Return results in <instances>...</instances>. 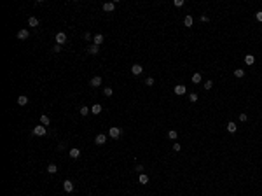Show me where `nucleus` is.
Returning a JSON list of instances; mask_svg holds the SVG:
<instances>
[{
    "label": "nucleus",
    "instance_id": "4c0bfd02",
    "mask_svg": "<svg viewBox=\"0 0 262 196\" xmlns=\"http://www.w3.org/2000/svg\"><path fill=\"white\" fill-rule=\"evenodd\" d=\"M135 196H138V194H135Z\"/></svg>",
    "mask_w": 262,
    "mask_h": 196
},
{
    "label": "nucleus",
    "instance_id": "39448f33",
    "mask_svg": "<svg viewBox=\"0 0 262 196\" xmlns=\"http://www.w3.org/2000/svg\"><path fill=\"white\" fill-rule=\"evenodd\" d=\"M192 25H194L192 14H185V16H183V26H185V28H192Z\"/></svg>",
    "mask_w": 262,
    "mask_h": 196
},
{
    "label": "nucleus",
    "instance_id": "7ed1b4c3",
    "mask_svg": "<svg viewBox=\"0 0 262 196\" xmlns=\"http://www.w3.org/2000/svg\"><path fill=\"white\" fill-rule=\"evenodd\" d=\"M131 74H133V75H136V77H138V75H141V74H143V67H141L140 63L131 65Z\"/></svg>",
    "mask_w": 262,
    "mask_h": 196
},
{
    "label": "nucleus",
    "instance_id": "cd10ccee",
    "mask_svg": "<svg viewBox=\"0 0 262 196\" xmlns=\"http://www.w3.org/2000/svg\"><path fill=\"white\" fill-rule=\"evenodd\" d=\"M47 172H49V173H56V172H58V166H56V165H52V163H51V165L47 166Z\"/></svg>",
    "mask_w": 262,
    "mask_h": 196
},
{
    "label": "nucleus",
    "instance_id": "e433bc0d",
    "mask_svg": "<svg viewBox=\"0 0 262 196\" xmlns=\"http://www.w3.org/2000/svg\"><path fill=\"white\" fill-rule=\"evenodd\" d=\"M60 51H61V46H58V44H56V46L52 47V53H60Z\"/></svg>",
    "mask_w": 262,
    "mask_h": 196
},
{
    "label": "nucleus",
    "instance_id": "a878e982",
    "mask_svg": "<svg viewBox=\"0 0 262 196\" xmlns=\"http://www.w3.org/2000/svg\"><path fill=\"white\" fill-rule=\"evenodd\" d=\"M89 53L91 54H98V53H100V46H94V44H93V46L89 47Z\"/></svg>",
    "mask_w": 262,
    "mask_h": 196
},
{
    "label": "nucleus",
    "instance_id": "f257e3e1",
    "mask_svg": "<svg viewBox=\"0 0 262 196\" xmlns=\"http://www.w3.org/2000/svg\"><path fill=\"white\" fill-rule=\"evenodd\" d=\"M173 93L177 95V96H183V95L187 93V88H185V84H175V88H173Z\"/></svg>",
    "mask_w": 262,
    "mask_h": 196
},
{
    "label": "nucleus",
    "instance_id": "72a5a7b5",
    "mask_svg": "<svg viewBox=\"0 0 262 196\" xmlns=\"http://www.w3.org/2000/svg\"><path fill=\"white\" fill-rule=\"evenodd\" d=\"M199 21H201V23H208V21H210V18H208L206 14H201V16H199Z\"/></svg>",
    "mask_w": 262,
    "mask_h": 196
},
{
    "label": "nucleus",
    "instance_id": "f8f14e48",
    "mask_svg": "<svg viewBox=\"0 0 262 196\" xmlns=\"http://www.w3.org/2000/svg\"><path fill=\"white\" fill-rule=\"evenodd\" d=\"M114 9H115V2H105L103 4V11L105 12H114Z\"/></svg>",
    "mask_w": 262,
    "mask_h": 196
},
{
    "label": "nucleus",
    "instance_id": "9b49d317",
    "mask_svg": "<svg viewBox=\"0 0 262 196\" xmlns=\"http://www.w3.org/2000/svg\"><path fill=\"white\" fill-rule=\"evenodd\" d=\"M28 37H30V32L26 30V28H23V30L18 32V39H19V41H26Z\"/></svg>",
    "mask_w": 262,
    "mask_h": 196
},
{
    "label": "nucleus",
    "instance_id": "f03ea898",
    "mask_svg": "<svg viewBox=\"0 0 262 196\" xmlns=\"http://www.w3.org/2000/svg\"><path fill=\"white\" fill-rule=\"evenodd\" d=\"M121 133H122V130L119 128V126H112L110 130H109V137H110V138H119Z\"/></svg>",
    "mask_w": 262,
    "mask_h": 196
},
{
    "label": "nucleus",
    "instance_id": "b1692460",
    "mask_svg": "<svg viewBox=\"0 0 262 196\" xmlns=\"http://www.w3.org/2000/svg\"><path fill=\"white\" fill-rule=\"evenodd\" d=\"M154 83H156V81H154V77H147V79L143 81V84H145V86H149V88H152V86H154Z\"/></svg>",
    "mask_w": 262,
    "mask_h": 196
},
{
    "label": "nucleus",
    "instance_id": "dca6fc26",
    "mask_svg": "<svg viewBox=\"0 0 262 196\" xmlns=\"http://www.w3.org/2000/svg\"><path fill=\"white\" fill-rule=\"evenodd\" d=\"M101 109H103V107H101L100 103H94V105L91 107V112H93L94 116H96V114H101Z\"/></svg>",
    "mask_w": 262,
    "mask_h": 196
},
{
    "label": "nucleus",
    "instance_id": "ddd939ff",
    "mask_svg": "<svg viewBox=\"0 0 262 196\" xmlns=\"http://www.w3.org/2000/svg\"><path fill=\"white\" fill-rule=\"evenodd\" d=\"M63 189H65L67 193H72V191H73V182H72V180H65V182H63Z\"/></svg>",
    "mask_w": 262,
    "mask_h": 196
},
{
    "label": "nucleus",
    "instance_id": "423d86ee",
    "mask_svg": "<svg viewBox=\"0 0 262 196\" xmlns=\"http://www.w3.org/2000/svg\"><path fill=\"white\" fill-rule=\"evenodd\" d=\"M225 130H227V133L234 135L236 131H238V124L234 123V121H229V123L225 124Z\"/></svg>",
    "mask_w": 262,
    "mask_h": 196
},
{
    "label": "nucleus",
    "instance_id": "c85d7f7f",
    "mask_svg": "<svg viewBox=\"0 0 262 196\" xmlns=\"http://www.w3.org/2000/svg\"><path fill=\"white\" fill-rule=\"evenodd\" d=\"M240 121H241V123H246V121H248V114L241 112V114H240Z\"/></svg>",
    "mask_w": 262,
    "mask_h": 196
},
{
    "label": "nucleus",
    "instance_id": "f3484780",
    "mask_svg": "<svg viewBox=\"0 0 262 196\" xmlns=\"http://www.w3.org/2000/svg\"><path fill=\"white\" fill-rule=\"evenodd\" d=\"M201 79H203V77H201V74H199V72L192 74V83H194V84H199V83H201Z\"/></svg>",
    "mask_w": 262,
    "mask_h": 196
},
{
    "label": "nucleus",
    "instance_id": "f704fd0d",
    "mask_svg": "<svg viewBox=\"0 0 262 196\" xmlns=\"http://www.w3.org/2000/svg\"><path fill=\"white\" fill-rule=\"evenodd\" d=\"M89 112H91V110L88 109V107H81V116H88Z\"/></svg>",
    "mask_w": 262,
    "mask_h": 196
},
{
    "label": "nucleus",
    "instance_id": "6ab92c4d",
    "mask_svg": "<svg viewBox=\"0 0 262 196\" xmlns=\"http://www.w3.org/2000/svg\"><path fill=\"white\" fill-rule=\"evenodd\" d=\"M93 42H94V46H100L101 42H103V35H101V33H96L94 39H93Z\"/></svg>",
    "mask_w": 262,
    "mask_h": 196
},
{
    "label": "nucleus",
    "instance_id": "4468645a",
    "mask_svg": "<svg viewBox=\"0 0 262 196\" xmlns=\"http://www.w3.org/2000/svg\"><path fill=\"white\" fill-rule=\"evenodd\" d=\"M89 84L93 86V88H98V86H101V77L100 75H96V77H93L89 81Z\"/></svg>",
    "mask_w": 262,
    "mask_h": 196
},
{
    "label": "nucleus",
    "instance_id": "473e14b6",
    "mask_svg": "<svg viewBox=\"0 0 262 196\" xmlns=\"http://www.w3.org/2000/svg\"><path fill=\"white\" fill-rule=\"evenodd\" d=\"M255 20L259 21V23H262V11H257L255 12Z\"/></svg>",
    "mask_w": 262,
    "mask_h": 196
},
{
    "label": "nucleus",
    "instance_id": "2eb2a0df",
    "mask_svg": "<svg viewBox=\"0 0 262 196\" xmlns=\"http://www.w3.org/2000/svg\"><path fill=\"white\" fill-rule=\"evenodd\" d=\"M234 77L236 79H243L245 77V68H234Z\"/></svg>",
    "mask_w": 262,
    "mask_h": 196
},
{
    "label": "nucleus",
    "instance_id": "c9c22d12",
    "mask_svg": "<svg viewBox=\"0 0 262 196\" xmlns=\"http://www.w3.org/2000/svg\"><path fill=\"white\" fill-rule=\"evenodd\" d=\"M135 170H136L138 173H143V170H145V166H143V165H136V168H135Z\"/></svg>",
    "mask_w": 262,
    "mask_h": 196
},
{
    "label": "nucleus",
    "instance_id": "6e6552de",
    "mask_svg": "<svg viewBox=\"0 0 262 196\" xmlns=\"http://www.w3.org/2000/svg\"><path fill=\"white\" fill-rule=\"evenodd\" d=\"M33 135H37V137H44V135H46V126H44V124L35 126V128H33Z\"/></svg>",
    "mask_w": 262,
    "mask_h": 196
},
{
    "label": "nucleus",
    "instance_id": "393cba45",
    "mask_svg": "<svg viewBox=\"0 0 262 196\" xmlns=\"http://www.w3.org/2000/svg\"><path fill=\"white\" fill-rule=\"evenodd\" d=\"M198 100H199L198 93H191V95H189V102H191V103H196Z\"/></svg>",
    "mask_w": 262,
    "mask_h": 196
},
{
    "label": "nucleus",
    "instance_id": "c756f323",
    "mask_svg": "<svg viewBox=\"0 0 262 196\" xmlns=\"http://www.w3.org/2000/svg\"><path fill=\"white\" fill-rule=\"evenodd\" d=\"M173 5H175V7H183L185 2H183V0H173Z\"/></svg>",
    "mask_w": 262,
    "mask_h": 196
},
{
    "label": "nucleus",
    "instance_id": "20e7f679",
    "mask_svg": "<svg viewBox=\"0 0 262 196\" xmlns=\"http://www.w3.org/2000/svg\"><path fill=\"white\" fill-rule=\"evenodd\" d=\"M243 62H245V65H248V67H253V65H255V56L248 53V54L243 56Z\"/></svg>",
    "mask_w": 262,
    "mask_h": 196
},
{
    "label": "nucleus",
    "instance_id": "a211bd4d",
    "mask_svg": "<svg viewBox=\"0 0 262 196\" xmlns=\"http://www.w3.org/2000/svg\"><path fill=\"white\" fill-rule=\"evenodd\" d=\"M81 156V151L77 149V147H73V149H70V158H73V159H77Z\"/></svg>",
    "mask_w": 262,
    "mask_h": 196
},
{
    "label": "nucleus",
    "instance_id": "2f4dec72",
    "mask_svg": "<svg viewBox=\"0 0 262 196\" xmlns=\"http://www.w3.org/2000/svg\"><path fill=\"white\" fill-rule=\"evenodd\" d=\"M173 151H175V152H180V151H182V145L178 144V142H175V144H173Z\"/></svg>",
    "mask_w": 262,
    "mask_h": 196
},
{
    "label": "nucleus",
    "instance_id": "5701e85b",
    "mask_svg": "<svg viewBox=\"0 0 262 196\" xmlns=\"http://www.w3.org/2000/svg\"><path fill=\"white\" fill-rule=\"evenodd\" d=\"M203 88H204V91H208V89H212V88H213V81H212V79H208L206 83L203 84Z\"/></svg>",
    "mask_w": 262,
    "mask_h": 196
},
{
    "label": "nucleus",
    "instance_id": "1a4fd4ad",
    "mask_svg": "<svg viewBox=\"0 0 262 196\" xmlns=\"http://www.w3.org/2000/svg\"><path fill=\"white\" fill-rule=\"evenodd\" d=\"M149 180H150V177L147 175V173H140V175H138V184H140V186H147Z\"/></svg>",
    "mask_w": 262,
    "mask_h": 196
},
{
    "label": "nucleus",
    "instance_id": "4be33fe9",
    "mask_svg": "<svg viewBox=\"0 0 262 196\" xmlns=\"http://www.w3.org/2000/svg\"><path fill=\"white\" fill-rule=\"evenodd\" d=\"M40 124H44V126H49V124H51V119L47 117V116H40Z\"/></svg>",
    "mask_w": 262,
    "mask_h": 196
},
{
    "label": "nucleus",
    "instance_id": "7c9ffc66",
    "mask_svg": "<svg viewBox=\"0 0 262 196\" xmlns=\"http://www.w3.org/2000/svg\"><path fill=\"white\" fill-rule=\"evenodd\" d=\"M103 93H105V96H112V95H114V89H112V88H105Z\"/></svg>",
    "mask_w": 262,
    "mask_h": 196
},
{
    "label": "nucleus",
    "instance_id": "0eeeda50",
    "mask_svg": "<svg viewBox=\"0 0 262 196\" xmlns=\"http://www.w3.org/2000/svg\"><path fill=\"white\" fill-rule=\"evenodd\" d=\"M54 42H56L58 46H63V44L67 42V33H63V32L56 33V39H54Z\"/></svg>",
    "mask_w": 262,
    "mask_h": 196
},
{
    "label": "nucleus",
    "instance_id": "9d476101",
    "mask_svg": "<svg viewBox=\"0 0 262 196\" xmlns=\"http://www.w3.org/2000/svg\"><path fill=\"white\" fill-rule=\"evenodd\" d=\"M105 142H107V135L100 133V135H96V137H94V144H96V145H103Z\"/></svg>",
    "mask_w": 262,
    "mask_h": 196
},
{
    "label": "nucleus",
    "instance_id": "bb28decb",
    "mask_svg": "<svg viewBox=\"0 0 262 196\" xmlns=\"http://www.w3.org/2000/svg\"><path fill=\"white\" fill-rule=\"evenodd\" d=\"M28 25H30V26H39V20H37V18H33V16H31L30 20H28Z\"/></svg>",
    "mask_w": 262,
    "mask_h": 196
},
{
    "label": "nucleus",
    "instance_id": "aec40b11",
    "mask_svg": "<svg viewBox=\"0 0 262 196\" xmlns=\"http://www.w3.org/2000/svg\"><path fill=\"white\" fill-rule=\"evenodd\" d=\"M168 138H170V140H177V138H178V131H177V130H170V131H168Z\"/></svg>",
    "mask_w": 262,
    "mask_h": 196
},
{
    "label": "nucleus",
    "instance_id": "412c9836",
    "mask_svg": "<svg viewBox=\"0 0 262 196\" xmlns=\"http://www.w3.org/2000/svg\"><path fill=\"white\" fill-rule=\"evenodd\" d=\"M26 103H28V96H25V95L18 96V105H26Z\"/></svg>",
    "mask_w": 262,
    "mask_h": 196
}]
</instances>
